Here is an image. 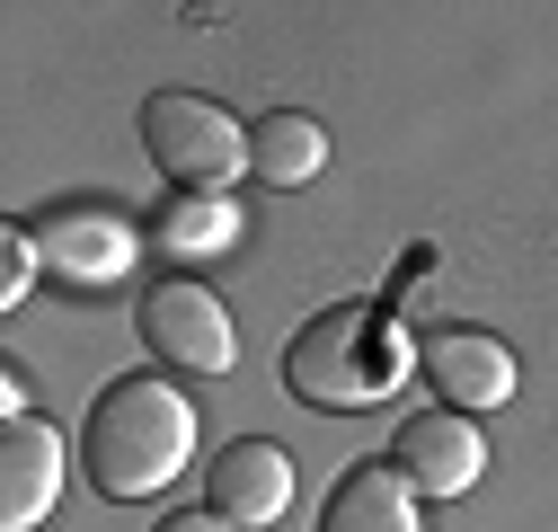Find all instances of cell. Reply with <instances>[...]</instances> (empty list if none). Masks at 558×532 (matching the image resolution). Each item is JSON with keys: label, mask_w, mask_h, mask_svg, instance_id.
<instances>
[{"label": "cell", "mask_w": 558, "mask_h": 532, "mask_svg": "<svg viewBox=\"0 0 558 532\" xmlns=\"http://www.w3.org/2000/svg\"><path fill=\"white\" fill-rule=\"evenodd\" d=\"M81 461H89V488L98 497H160L186 461H195V409L186 390L160 373H124L98 390V409L81 426Z\"/></svg>", "instance_id": "cell-1"}, {"label": "cell", "mask_w": 558, "mask_h": 532, "mask_svg": "<svg viewBox=\"0 0 558 532\" xmlns=\"http://www.w3.org/2000/svg\"><path fill=\"white\" fill-rule=\"evenodd\" d=\"M408 382V328L373 302H337L302 319V338L284 347V390L302 409H373Z\"/></svg>", "instance_id": "cell-2"}, {"label": "cell", "mask_w": 558, "mask_h": 532, "mask_svg": "<svg viewBox=\"0 0 558 532\" xmlns=\"http://www.w3.org/2000/svg\"><path fill=\"white\" fill-rule=\"evenodd\" d=\"M143 152L160 160V178L178 195H222L231 178H248V124L195 89H151L143 98Z\"/></svg>", "instance_id": "cell-3"}, {"label": "cell", "mask_w": 558, "mask_h": 532, "mask_svg": "<svg viewBox=\"0 0 558 532\" xmlns=\"http://www.w3.org/2000/svg\"><path fill=\"white\" fill-rule=\"evenodd\" d=\"M143 347H151V364H169V373H195V382H222L231 364H240V328H231V311L204 293L195 276H160L151 293H143Z\"/></svg>", "instance_id": "cell-4"}, {"label": "cell", "mask_w": 558, "mask_h": 532, "mask_svg": "<svg viewBox=\"0 0 558 532\" xmlns=\"http://www.w3.org/2000/svg\"><path fill=\"white\" fill-rule=\"evenodd\" d=\"M204 515H222L231 532H275L293 515V461L275 435H240L214 452V471H204Z\"/></svg>", "instance_id": "cell-5"}, {"label": "cell", "mask_w": 558, "mask_h": 532, "mask_svg": "<svg viewBox=\"0 0 558 532\" xmlns=\"http://www.w3.org/2000/svg\"><path fill=\"white\" fill-rule=\"evenodd\" d=\"M390 471H399L408 488H426V497H470L478 471H487V435H478V418H461V409H416V418L390 435Z\"/></svg>", "instance_id": "cell-6"}, {"label": "cell", "mask_w": 558, "mask_h": 532, "mask_svg": "<svg viewBox=\"0 0 558 532\" xmlns=\"http://www.w3.org/2000/svg\"><path fill=\"white\" fill-rule=\"evenodd\" d=\"M36 249H45V276H53V285L107 293V285L133 276V257H143V231L116 222V214H53V222H36Z\"/></svg>", "instance_id": "cell-7"}, {"label": "cell", "mask_w": 558, "mask_h": 532, "mask_svg": "<svg viewBox=\"0 0 558 532\" xmlns=\"http://www.w3.org/2000/svg\"><path fill=\"white\" fill-rule=\"evenodd\" d=\"M416 373H426L435 390H444V409H461V418H478V409H506L514 399V355L497 347V338H478V328H435L426 347H416Z\"/></svg>", "instance_id": "cell-8"}, {"label": "cell", "mask_w": 558, "mask_h": 532, "mask_svg": "<svg viewBox=\"0 0 558 532\" xmlns=\"http://www.w3.org/2000/svg\"><path fill=\"white\" fill-rule=\"evenodd\" d=\"M62 506V426L10 418L0 426V532H36Z\"/></svg>", "instance_id": "cell-9"}, {"label": "cell", "mask_w": 558, "mask_h": 532, "mask_svg": "<svg viewBox=\"0 0 558 532\" xmlns=\"http://www.w3.org/2000/svg\"><path fill=\"white\" fill-rule=\"evenodd\" d=\"M319 532H426V515H416V488L390 471V461H355V471L328 488Z\"/></svg>", "instance_id": "cell-10"}, {"label": "cell", "mask_w": 558, "mask_h": 532, "mask_svg": "<svg viewBox=\"0 0 558 532\" xmlns=\"http://www.w3.org/2000/svg\"><path fill=\"white\" fill-rule=\"evenodd\" d=\"M319 169H328V124H319V116L275 107V116L248 124V178H266V186H311Z\"/></svg>", "instance_id": "cell-11"}, {"label": "cell", "mask_w": 558, "mask_h": 532, "mask_svg": "<svg viewBox=\"0 0 558 532\" xmlns=\"http://www.w3.org/2000/svg\"><path fill=\"white\" fill-rule=\"evenodd\" d=\"M169 257H222L240 240V205L231 195H169V214L151 222Z\"/></svg>", "instance_id": "cell-12"}, {"label": "cell", "mask_w": 558, "mask_h": 532, "mask_svg": "<svg viewBox=\"0 0 558 532\" xmlns=\"http://www.w3.org/2000/svg\"><path fill=\"white\" fill-rule=\"evenodd\" d=\"M36 266H45L36 231H27V222H10V231H0V302H10V311L36 293Z\"/></svg>", "instance_id": "cell-13"}, {"label": "cell", "mask_w": 558, "mask_h": 532, "mask_svg": "<svg viewBox=\"0 0 558 532\" xmlns=\"http://www.w3.org/2000/svg\"><path fill=\"white\" fill-rule=\"evenodd\" d=\"M151 532H231V523H222V515H160Z\"/></svg>", "instance_id": "cell-14"}]
</instances>
